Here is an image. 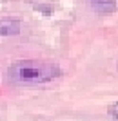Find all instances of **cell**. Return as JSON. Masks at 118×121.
<instances>
[{
  "label": "cell",
  "instance_id": "cell-3",
  "mask_svg": "<svg viewBox=\"0 0 118 121\" xmlns=\"http://www.w3.org/2000/svg\"><path fill=\"white\" fill-rule=\"evenodd\" d=\"M91 5L98 13H111L116 7V2L114 0H91Z\"/></svg>",
  "mask_w": 118,
  "mask_h": 121
},
{
  "label": "cell",
  "instance_id": "cell-1",
  "mask_svg": "<svg viewBox=\"0 0 118 121\" xmlns=\"http://www.w3.org/2000/svg\"><path fill=\"white\" fill-rule=\"evenodd\" d=\"M60 76V67L47 60H18L7 69V81L13 85H40Z\"/></svg>",
  "mask_w": 118,
  "mask_h": 121
},
{
  "label": "cell",
  "instance_id": "cell-2",
  "mask_svg": "<svg viewBox=\"0 0 118 121\" xmlns=\"http://www.w3.org/2000/svg\"><path fill=\"white\" fill-rule=\"evenodd\" d=\"M20 33V22L15 18L0 20V36H15Z\"/></svg>",
  "mask_w": 118,
  "mask_h": 121
},
{
  "label": "cell",
  "instance_id": "cell-4",
  "mask_svg": "<svg viewBox=\"0 0 118 121\" xmlns=\"http://www.w3.org/2000/svg\"><path fill=\"white\" fill-rule=\"evenodd\" d=\"M109 114H111V116L118 121V103H113V105L109 107Z\"/></svg>",
  "mask_w": 118,
  "mask_h": 121
}]
</instances>
